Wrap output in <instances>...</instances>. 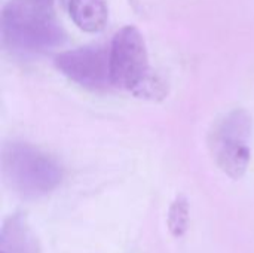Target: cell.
I'll list each match as a JSON object with an SVG mask.
<instances>
[{"mask_svg":"<svg viewBox=\"0 0 254 253\" xmlns=\"http://www.w3.org/2000/svg\"><path fill=\"white\" fill-rule=\"evenodd\" d=\"M64 6L71 21L86 33H98L107 24V0H64Z\"/></svg>","mask_w":254,"mask_h":253,"instance_id":"obj_7","label":"cell"},{"mask_svg":"<svg viewBox=\"0 0 254 253\" xmlns=\"http://www.w3.org/2000/svg\"><path fill=\"white\" fill-rule=\"evenodd\" d=\"M3 42L21 52H40L58 46L64 31L51 6L36 0H10L1 10Z\"/></svg>","mask_w":254,"mask_h":253,"instance_id":"obj_1","label":"cell"},{"mask_svg":"<svg viewBox=\"0 0 254 253\" xmlns=\"http://www.w3.org/2000/svg\"><path fill=\"white\" fill-rule=\"evenodd\" d=\"M189 227V203L180 195L177 197L168 212V228L174 237H183Z\"/></svg>","mask_w":254,"mask_h":253,"instance_id":"obj_8","label":"cell"},{"mask_svg":"<svg viewBox=\"0 0 254 253\" xmlns=\"http://www.w3.org/2000/svg\"><path fill=\"white\" fill-rule=\"evenodd\" d=\"M0 253H39V243L25 216H9L0 231Z\"/></svg>","mask_w":254,"mask_h":253,"instance_id":"obj_6","label":"cell"},{"mask_svg":"<svg viewBox=\"0 0 254 253\" xmlns=\"http://www.w3.org/2000/svg\"><path fill=\"white\" fill-rule=\"evenodd\" d=\"M112 84L140 92L149 81V52L146 40L134 25L122 27L109 46Z\"/></svg>","mask_w":254,"mask_h":253,"instance_id":"obj_4","label":"cell"},{"mask_svg":"<svg viewBox=\"0 0 254 253\" xmlns=\"http://www.w3.org/2000/svg\"><path fill=\"white\" fill-rule=\"evenodd\" d=\"M57 69L70 81L89 89H106L112 84L109 48L92 45L61 52Z\"/></svg>","mask_w":254,"mask_h":253,"instance_id":"obj_5","label":"cell"},{"mask_svg":"<svg viewBox=\"0 0 254 253\" xmlns=\"http://www.w3.org/2000/svg\"><path fill=\"white\" fill-rule=\"evenodd\" d=\"M36 1L43 3V4H48V6H51V3H52V0H36Z\"/></svg>","mask_w":254,"mask_h":253,"instance_id":"obj_9","label":"cell"},{"mask_svg":"<svg viewBox=\"0 0 254 253\" xmlns=\"http://www.w3.org/2000/svg\"><path fill=\"white\" fill-rule=\"evenodd\" d=\"M1 173L6 185L25 200L48 195L63 179V169L54 157L33 145L19 142L3 148Z\"/></svg>","mask_w":254,"mask_h":253,"instance_id":"obj_2","label":"cell"},{"mask_svg":"<svg viewBox=\"0 0 254 253\" xmlns=\"http://www.w3.org/2000/svg\"><path fill=\"white\" fill-rule=\"evenodd\" d=\"M253 121L247 110L234 109L213 125L208 146L217 167L231 179H241L252 160Z\"/></svg>","mask_w":254,"mask_h":253,"instance_id":"obj_3","label":"cell"}]
</instances>
